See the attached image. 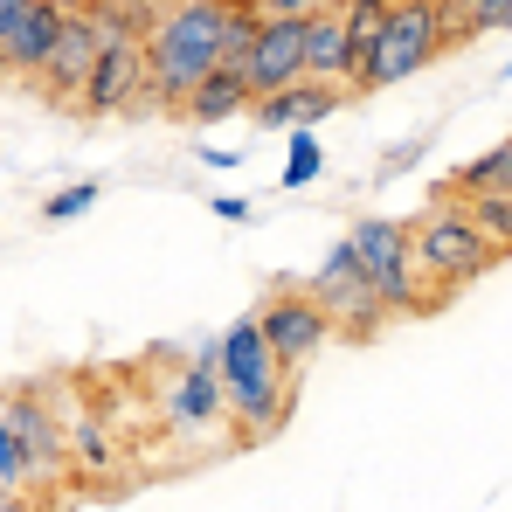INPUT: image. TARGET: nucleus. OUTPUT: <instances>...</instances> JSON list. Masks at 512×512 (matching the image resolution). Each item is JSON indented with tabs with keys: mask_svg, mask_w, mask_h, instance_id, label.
Segmentation results:
<instances>
[{
	"mask_svg": "<svg viewBox=\"0 0 512 512\" xmlns=\"http://www.w3.org/2000/svg\"><path fill=\"white\" fill-rule=\"evenodd\" d=\"M215 388H222V416L243 429V443H270L291 423V374L270 360L250 319H236L215 340Z\"/></svg>",
	"mask_w": 512,
	"mask_h": 512,
	"instance_id": "1",
	"label": "nucleus"
},
{
	"mask_svg": "<svg viewBox=\"0 0 512 512\" xmlns=\"http://www.w3.org/2000/svg\"><path fill=\"white\" fill-rule=\"evenodd\" d=\"M229 14H236V0H180L153 21V42H146V97L153 104H187V90L222 63Z\"/></svg>",
	"mask_w": 512,
	"mask_h": 512,
	"instance_id": "2",
	"label": "nucleus"
},
{
	"mask_svg": "<svg viewBox=\"0 0 512 512\" xmlns=\"http://www.w3.org/2000/svg\"><path fill=\"white\" fill-rule=\"evenodd\" d=\"M443 49H450V0H395L388 21H381L374 56H367V70H360V84H353V97L416 77L429 56H443Z\"/></svg>",
	"mask_w": 512,
	"mask_h": 512,
	"instance_id": "3",
	"label": "nucleus"
},
{
	"mask_svg": "<svg viewBox=\"0 0 512 512\" xmlns=\"http://www.w3.org/2000/svg\"><path fill=\"white\" fill-rule=\"evenodd\" d=\"M499 256L506 250H492V243L471 229V215H464L457 201H429L423 215L409 222V263L423 270L429 284H443V291H464V284L485 277Z\"/></svg>",
	"mask_w": 512,
	"mask_h": 512,
	"instance_id": "4",
	"label": "nucleus"
},
{
	"mask_svg": "<svg viewBox=\"0 0 512 512\" xmlns=\"http://www.w3.org/2000/svg\"><path fill=\"white\" fill-rule=\"evenodd\" d=\"M346 250L360 263V277H367V291H374V305L381 312H416V263H409V222H395V215H367L353 236H346Z\"/></svg>",
	"mask_w": 512,
	"mask_h": 512,
	"instance_id": "5",
	"label": "nucleus"
},
{
	"mask_svg": "<svg viewBox=\"0 0 512 512\" xmlns=\"http://www.w3.org/2000/svg\"><path fill=\"white\" fill-rule=\"evenodd\" d=\"M250 326H256V340L270 346V360H277L284 374H298L319 346L333 340V319H326V312H319L298 284H277V291H270V298L250 312Z\"/></svg>",
	"mask_w": 512,
	"mask_h": 512,
	"instance_id": "6",
	"label": "nucleus"
},
{
	"mask_svg": "<svg viewBox=\"0 0 512 512\" xmlns=\"http://www.w3.org/2000/svg\"><path fill=\"white\" fill-rule=\"evenodd\" d=\"M333 326H340L346 340H374L381 333V305H374V291H367V277H360V263H353V250L346 243H333V250L319 256V270H312V284H298Z\"/></svg>",
	"mask_w": 512,
	"mask_h": 512,
	"instance_id": "7",
	"label": "nucleus"
},
{
	"mask_svg": "<svg viewBox=\"0 0 512 512\" xmlns=\"http://www.w3.org/2000/svg\"><path fill=\"white\" fill-rule=\"evenodd\" d=\"M305 77V14H277V21H256V42L243 56V84L250 97H270V90L298 84Z\"/></svg>",
	"mask_w": 512,
	"mask_h": 512,
	"instance_id": "8",
	"label": "nucleus"
},
{
	"mask_svg": "<svg viewBox=\"0 0 512 512\" xmlns=\"http://www.w3.org/2000/svg\"><path fill=\"white\" fill-rule=\"evenodd\" d=\"M90 118H111V111H132L146 104V42H104L97 63H90L84 90H77Z\"/></svg>",
	"mask_w": 512,
	"mask_h": 512,
	"instance_id": "9",
	"label": "nucleus"
},
{
	"mask_svg": "<svg viewBox=\"0 0 512 512\" xmlns=\"http://www.w3.org/2000/svg\"><path fill=\"white\" fill-rule=\"evenodd\" d=\"M346 104L340 84H312V77H298V84L270 90V97H250V118L263 132H312L319 118H333Z\"/></svg>",
	"mask_w": 512,
	"mask_h": 512,
	"instance_id": "10",
	"label": "nucleus"
},
{
	"mask_svg": "<svg viewBox=\"0 0 512 512\" xmlns=\"http://www.w3.org/2000/svg\"><path fill=\"white\" fill-rule=\"evenodd\" d=\"M0 416H7V429L21 436V450H28V464H35V478H63V423L49 416V402H35L28 388L21 395H0Z\"/></svg>",
	"mask_w": 512,
	"mask_h": 512,
	"instance_id": "11",
	"label": "nucleus"
},
{
	"mask_svg": "<svg viewBox=\"0 0 512 512\" xmlns=\"http://www.w3.org/2000/svg\"><path fill=\"white\" fill-rule=\"evenodd\" d=\"M97 28H90V14H63V35H56V49H49V63L35 70L42 90H49V104H70L77 90H84L90 63H97Z\"/></svg>",
	"mask_w": 512,
	"mask_h": 512,
	"instance_id": "12",
	"label": "nucleus"
},
{
	"mask_svg": "<svg viewBox=\"0 0 512 512\" xmlns=\"http://www.w3.org/2000/svg\"><path fill=\"white\" fill-rule=\"evenodd\" d=\"M160 409H167L173 429H208L215 416H222V388H215V346H201V353L180 367V381L160 395Z\"/></svg>",
	"mask_w": 512,
	"mask_h": 512,
	"instance_id": "13",
	"label": "nucleus"
},
{
	"mask_svg": "<svg viewBox=\"0 0 512 512\" xmlns=\"http://www.w3.org/2000/svg\"><path fill=\"white\" fill-rule=\"evenodd\" d=\"M305 77L346 90V14H340V0L305 7Z\"/></svg>",
	"mask_w": 512,
	"mask_h": 512,
	"instance_id": "14",
	"label": "nucleus"
},
{
	"mask_svg": "<svg viewBox=\"0 0 512 512\" xmlns=\"http://www.w3.org/2000/svg\"><path fill=\"white\" fill-rule=\"evenodd\" d=\"M506 187H512V139H499V146H485L471 167H457L450 180H436L429 201H471V194H506Z\"/></svg>",
	"mask_w": 512,
	"mask_h": 512,
	"instance_id": "15",
	"label": "nucleus"
},
{
	"mask_svg": "<svg viewBox=\"0 0 512 512\" xmlns=\"http://www.w3.org/2000/svg\"><path fill=\"white\" fill-rule=\"evenodd\" d=\"M56 35H63V7L35 0V7H28V21H21V28L7 35V77H14V70H21V77H35V70L49 63Z\"/></svg>",
	"mask_w": 512,
	"mask_h": 512,
	"instance_id": "16",
	"label": "nucleus"
},
{
	"mask_svg": "<svg viewBox=\"0 0 512 512\" xmlns=\"http://www.w3.org/2000/svg\"><path fill=\"white\" fill-rule=\"evenodd\" d=\"M194 125H222V118H236V111H250V84H243V70H208L201 84L187 90V104H180Z\"/></svg>",
	"mask_w": 512,
	"mask_h": 512,
	"instance_id": "17",
	"label": "nucleus"
},
{
	"mask_svg": "<svg viewBox=\"0 0 512 512\" xmlns=\"http://www.w3.org/2000/svg\"><path fill=\"white\" fill-rule=\"evenodd\" d=\"M388 7H395V0H340V14H346V97H353L360 70H367V56H374V42H381Z\"/></svg>",
	"mask_w": 512,
	"mask_h": 512,
	"instance_id": "18",
	"label": "nucleus"
},
{
	"mask_svg": "<svg viewBox=\"0 0 512 512\" xmlns=\"http://www.w3.org/2000/svg\"><path fill=\"white\" fill-rule=\"evenodd\" d=\"M464 215H471V229L492 243V250H512V187L506 194H471V201H457Z\"/></svg>",
	"mask_w": 512,
	"mask_h": 512,
	"instance_id": "19",
	"label": "nucleus"
},
{
	"mask_svg": "<svg viewBox=\"0 0 512 512\" xmlns=\"http://www.w3.org/2000/svg\"><path fill=\"white\" fill-rule=\"evenodd\" d=\"M35 485V464H28V450H21V436L7 429V416H0V492L14 499V492H28Z\"/></svg>",
	"mask_w": 512,
	"mask_h": 512,
	"instance_id": "20",
	"label": "nucleus"
},
{
	"mask_svg": "<svg viewBox=\"0 0 512 512\" xmlns=\"http://www.w3.org/2000/svg\"><path fill=\"white\" fill-rule=\"evenodd\" d=\"M284 146H291V160H284V187H305V180H319L326 153H319V139H312V132H284Z\"/></svg>",
	"mask_w": 512,
	"mask_h": 512,
	"instance_id": "21",
	"label": "nucleus"
},
{
	"mask_svg": "<svg viewBox=\"0 0 512 512\" xmlns=\"http://www.w3.org/2000/svg\"><path fill=\"white\" fill-rule=\"evenodd\" d=\"M90 208H97V180H77V187H63V194L42 201V222H77Z\"/></svg>",
	"mask_w": 512,
	"mask_h": 512,
	"instance_id": "22",
	"label": "nucleus"
},
{
	"mask_svg": "<svg viewBox=\"0 0 512 512\" xmlns=\"http://www.w3.org/2000/svg\"><path fill=\"white\" fill-rule=\"evenodd\" d=\"M63 450H77L84 471H104V464H111V436H104V423H77V436H70Z\"/></svg>",
	"mask_w": 512,
	"mask_h": 512,
	"instance_id": "23",
	"label": "nucleus"
},
{
	"mask_svg": "<svg viewBox=\"0 0 512 512\" xmlns=\"http://www.w3.org/2000/svg\"><path fill=\"white\" fill-rule=\"evenodd\" d=\"M464 28H471V35L512 28V0H471V7H464Z\"/></svg>",
	"mask_w": 512,
	"mask_h": 512,
	"instance_id": "24",
	"label": "nucleus"
},
{
	"mask_svg": "<svg viewBox=\"0 0 512 512\" xmlns=\"http://www.w3.org/2000/svg\"><path fill=\"white\" fill-rule=\"evenodd\" d=\"M243 14H256V21H277V14H305L312 0H236Z\"/></svg>",
	"mask_w": 512,
	"mask_h": 512,
	"instance_id": "25",
	"label": "nucleus"
},
{
	"mask_svg": "<svg viewBox=\"0 0 512 512\" xmlns=\"http://www.w3.org/2000/svg\"><path fill=\"white\" fill-rule=\"evenodd\" d=\"M423 146H429V139H409V146H395V153L381 160V180H395V173H409L416 160H423Z\"/></svg>",
	"mask_w": 512,
	"mask_h": 512,
	"instance_id": "26",
	"label": "nucleus"
},
{
	"mask_svg": "<svg viewBox=\"0 0 512 512\" xmlns=\"http://www.w3.org/2000/svg\"><path fill=\"white\" fill-rule=\"evenodd\" d=\"M28 7H35V0H0V49H7V35L28 21Z\"/></svg>",
	"mask_w": 512,
	"mask_h": 512,
	"instance_id": "27",
	"label": "nucleus"
},
{
	"mask_svg": "<svg viewBox=\"0 0 512 512\" xmlns=\"http://www.w3.org/2000/svg\"><path fill=\"white\" fill-rule=\"evenodd\" d=\"M208 208H215V215H222V222H250V201H236V194H215V201H208Z\"/></svg>",
	"mask_w": 512,
	"mask_h": 512,
	"instance_id": "28",
	"label": "nucleus"
},
{
	"mask_svg": "<svg viewBox=\"0 0 512 512\" xmlns=\"http://www.w3.org/2000/svg\"><path fill=\"white\" fill-rule=\"evenodd\" d=\"M0 512H49V506H42V499H28V492H14V499H7Z\"/></svg>",
	"mask_w": 512,
	"mask_h": 512,
	"instance_id": "29",
	"label": "nucleus"
},
{
	"mask_svg": "<svg viewBox=\"0 0 512 512\" xmlns=\"http://www.w3.org/2000/svg\"><path fill=\"white\" fill-rule=\"evenodd\" d=\"M49 7H63V14H84L90 0H49Z\"/></svg>",
	"mask_w": 512,
	"mask_h": 512,
	"instance_id": "30",
	"label": "nucleus"
},
{
	"mask_svg": "<svg viewBox=\"0 0 512 512\" xmlns=\"http://www.w3.org/2000/svg\"><path fill=\"white\" fill-rule=\"evenodd\" d=\"M0 77H7V49H0Z\"/></svg>",
	"mask_w": 512,
	"mask_h": 512,
	"instance_id": "31",
	"label": "nucleus"
},
{
	"mask_svg": "<svg viewBox=\"0 0 512 512\" xmlns=\"http://www.w3.org/2000/svg\"><path fill=\"white\" fill-rule=\"evenodd\" d=\"M0 395H7V388H0Z\"/></svg>",
	"mask_w": 512,
	"mask_h": 512,
	"instance_id": "32",
	"label": "nucleus"
}]
</instances>
